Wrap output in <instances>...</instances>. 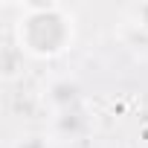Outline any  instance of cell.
<instances>
[{
  "mask_svg": "<svg viewBox=\"0 0 148 148\" xmlns=\"http://www.w3.org/2000/svg\"><path fill=\"white\" fill-rule=\"evenodd\" d=\"M15 23L18 49L32 58H58L73 47V15L52 0H23Z\"/></svg>",
  "mask_w": 148,
  "mask_h": 148,
  "instance_id": "cell-1",
  "label": "cell"
},
{
  "mask_svg": "<svg viewBox=\"0 0 148 148\" xmlns=\"http://www.w3.org/2000/svg\"><path fill=\"white\" fill-rule=\"evenodd\" d=\"M76 96H79V90H76V84H67V82H58V84H52L49 87V99L58 105V108H70L73 102H76Z\"/></svg>",
  "mask_w": 148,
  "mask_h": 148,
  "instance_id": "cell-2",
  "label": "cell"
},
{
  "mask_svg": "<svg viewBox=\"0 0 148 148\" xmlns=\"http://www.w3.org/2000/svg\"><path fill=\"white\" fill-rule=\"evenodd\" d=\"M131 15H134L136 26H139L142 32H148V0H145V3H136V6L131 9Z\"/></svg>",
  "mask_w": 148,
  "mask_h": 148,
  "instance_id": "cell-3",
  "label": "cell"
},
{
  "mask_svg": "<svg viewBox=\"0 0 148 148\" xmlns=\"http://www.w3.org/2000/svg\"><path fill=\"white\" fill-rule=\"evenodd\" d=\"M18 148H47V142L41 136H26L23 142H18Z\"/></svg>",
  "mask_w": 148,
  "mask_h": 148,
  "instance_id": "cell-4",
  "label": "cell"
}]
</instances>
